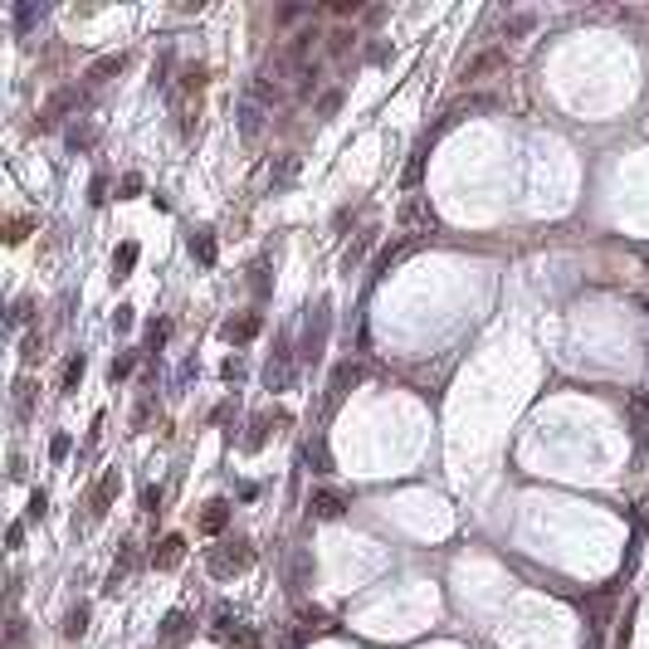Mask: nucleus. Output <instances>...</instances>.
<instances>
[{"instance_id": "nucleus-2", "label": "nucleus", "mask_w": 649, "mask_h": 649, "mask_svg": "<svg viewBox=\"0 0 649 649\" xmlns=\"http://www.w3.org/2000/svg\"><path fill=\"white\" fill-rule=\"evenodd\" d=\"M225 527V503H210V513H205V532H220Z\"/></svg>"}, {"instance_id": "nucleus-3", "label": "nucleus", "mask_w": 649, "mask_h": 649, "mask_svg": "<svg viewBox=\"0 0 649 649\" xmlns=\"http://www.w3.org/2000/svg\"><path fill=\"white\" fill-rule=\"evenodd\" d=\"M498 64H503V54L493 49V54H483V59H478V64H474L469 74H489V69H498Z\"/></svg>"}, {"instance_id": "nucleus-1", "label": "nucleus", "mask_w": 649, "mask_h": 649, "mask_svg": "<svg viewBox=\"0 0 649 649\" xmlns=\"http://www.w3.org/2000/svg\"><path fill=\"white\" fill-rule=\"evenodd\" d=\"M312 508H317L322 518H337V513H342V503H337V493H317V503H312Z\"/></svg>"}]
</instances>
